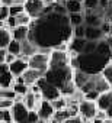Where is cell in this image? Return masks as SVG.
Masks as SVG:
<instances>
[{
	"label": "cell",
	"instance_id": "cell-1",
	"mask_svg": "<svg viewBox=\"0 0 112 123\" xmlns=\"http://www.w3.org/2000/svg\"><path fill=\"white\" fill-rule=\"evenodd\" d=\"M29 39L38 46L55 48L60 43L70 42L73 38V26L70 23L69 15H58L51 12L48 15L35 19L31 23Z\"/></svg>",
	"mask_w": 112,
	"mask_h": 123
},
{
	"label": "cell",
	"instance_id": "cell-2",
	"mask_svg": "<svg viewBox=\"0 0 112 123\" xmlns=\"http://www.w3.org/2000/svg\"><path fill=\"white\" fill-rule=\"evenodd\" d=\"M77 59H79V70L90 75L100 74L105 70V67L109 64V56L100 55L98 52L80 54L77 55Z\"/></svg>",
	"mask_w": 112,
	"mask_h": 123
},
{
	"label": "cell",
	"instance_id": "cell-3",
	"mask_svg": "<svg viewBox=\"0 0 112 123\" xmlns=\"http://www.w3.org/2000/svg\"><path fill=\"white\" fill-rule=\"evenodd\" d=\"M73 75H74V70L70 65H67V67H61V68H49L45 73V80L49 84L60 88V91H61V88L73 80Z\"/></svg>",
	"mask_w": 112,
	"mask_h": 123
},
{
	"label": "cell",
	"instance_id": "cell-4",
	"mask_svg": "<svg viewBox=\"0 0 112 123\" xmlns=\"http://www.w3.org/2000/svg\"><path fill=\"white\" fill-rule=\"evenodd\" d=\"M70 52L69 51H57L54 49L49 58V68H61L70 65Z\"/></svg>",
	"mask_w": 112,
	"mask_h": 123
},
{
	"label": "cell",
	"instance_id": "cell-5",
	"mask_svg": "<svg viewBox=\"0 0 112 123\" xmlns=\"http://www.w3.org/2000/svg\"><path fill=\"white\" fill-rule=\"evenodd\" d=\"M36 84H38V86H39V88H41V94H42L44 100L52 101V100H55V98H58L60 96H63V94H61V91H60V88H57L55 86L49 84V83L45 80V77H44V78H41Z\"/></svg>",
	"mask_w": 112,
	"mask_h": 123
},
{
	"label": "cell",
	"instance_id": "cell-6",
	"mask_svg": "<svg viewBox=\"0 0 112 123\" xmlns=\"http://www.w3.org/2000/svg\"><path fill=\"white\" fill-rule=\"evenodd\" d=\"M99 107L96 104V101H90V100H83L79 103V114L86 120V122H92L96 117Z\"/></svg>",
	"mask_w": 112,
	"mask_h": 123
},
{
	"label": "cell",
	"instance_id": "cell-7",
	"mask_svg": "<svg viewBox=\"0 0 112 123\" xmlns=\"http://www.w3.org/2000/svg\"><path fill=\"white\" fill-rule=\"evenodd\" d=\"M49 58L48 55H44L41 52H36L35 55H32L28 62H29V68H34V70H39V71H44L47 73L49 70Z\"/></svg>",
	"mask_w": 112,
	"mask_h": 123
},
{
	"label": "cell",
	"instance_id": "cell-8",
	"mask_svg": "<svg viewBox=\"0 0 112 123\" xmlns=\"http://www.w3.org/2000/svg\"><path fill=\"white\" fill-rule=\"evenodd\" d=\"M45 3L44 0H26L25 3V12L35 20V19H39L42 15H44V10H45Z\"/></svg>",
	"mask_w": 112,
	"mask_h": 123
},
{
	"label": "cell",
	"instance_id": "cell-9",
	"mask_svg": "<svg viewBox=\"0 0 112 123\" xmlns=\"http://www.w3.org/2000/svg\"><path fill=\"white\" fill-rule=\"evenodd\" d=\"M10 110H12L15 123H28L29 111H31V110L26 107V104H25L23 101H21V103H16V101H15V106H13Z\"/></svg>",
	"mask_w": 112,
	"mask_h": 123
},
{
	"label": "cell",
	"instance_id": "cell-10",
	"mask_svg": "<svg viewBox=\"0 0 112 123\" xmlns=\"http://www.w3.org/2000/svg\"><path fill=\"white\" fill-rule=\"evenodd\" d=\"M15 83V75L10 73L7 64H0V87L2 88H12Z\"/></svg>",
	"mask_w": 112,
	"mask_h": 123
},
{
	"label": "cell",
	"instance_id": "cell-11",
	"mask_svg": "<svg viewBox=\"0 0 112 123\" xmlns=\"http://www.w3.org/2000/svg\"><path fill=\"white\" fill-rule=\"evenodd\" d=\"M29 68V62H28V59L26 58H22V56H18L12 64H9V70L10 73L16 77H21L23 75V73Z\"/></svg>",
	"mask_w": 112,
	"mask_h": 123
},
{
	"label": "cell",
	"instance_id": "cell-12",
	"mask_svg": "<svg viewBox=\"0 0 112 123\" xmlns=\"http://www.w3.org/2000/svg\"><path fill=\"white\" fill-rule=\"evenodd\" d=\"M45 77V73L44 71H39V70H34V68H28L25 73H23V75H22V78H23V81H25V84L26 86H34V84H36L41 78H44Z\"/></svg>",
	"mask_w": 112,
	"mask_h": 123
},
{
	"label": "cell",
	"instance_id": "cell-13",
	"mask_svg": "<svg viewBox=\"0 0 112 123\" xmlns=\"http://www.w3.org/2000/svg\"><path fill=\"white\" fill-rule=\"evenodd\" d=\"M87 43V39L86 38H71L70 42H69V52L70 54H76V55H80L84 52V46Z\"/></svg>",
	"mask_w": 112,
	"mask_h": 123
},
{
	"label": "cell",
	"instance_id": "cell-14",
	"mask_svg": "<svg viewBox=\"0 0 112 123\" xmlns=\"http://www.w3.org/2000/svg\"><path fill=\"white\" fill-rule=\"evenodd\" d=\"M36 111H38L41 120H48V122H51V119H52V116H54V113H55V109L52 107L51 101L44 100V101L41 103V106L38 107Z\"/></svg>",
	"mask_w": 112,
	"mask_h": 123
},
{
	"label": "cell",
	"instance_id": "cell-15",
	"mask_svg": "<svg viewBox=\"0 0 112 123\" xmlns=\"http://www.w3.org/2000/svg\"><path fill=\"white\" fill-rule=\"evenodd\" d=\"M10 32H12L13 39H16V41H19V42H23V41L29 39L31 28H29V26H16V28L12 29Z\"/></svg>",
	"mask_w": 112,
	"mask_h": 123
},
{
	"label": "cell",
	"instance_id": "cell-16",
	"mask_svg": "<svg viewBox=\"0 0 112 123\" xmlns=\"http://www.w3.org/2000/svg\"><path fill=\"white\" fill-rule=\"evenodd\" d=\"M36 52H38V46H36L31 39H26V41L22 42V54H21L22 58L29 59V58H31L32 55H35Z\"/></svg>",
	"mask_w": 112,
	"mask_h": 123
},
{
	"label": "cell",
	"instance_id": "cell-17",
	"mask_svg": "<svg viewBox=\"0 0 112 123\" xmlns=\"http://www.w3.org/2000/svg\"><path fill=\"white\" fill-rule=\"evenodd\" d=\"M84 38L87 41H100L105 38V33L102 32L100 28H93V26H86V35Z\"/></svg>",
	"mask_w": 112,
	"mask_h": 123
},
{
	"label": "cell",
	"instance_id": "cell-18",
	"mask_svg": "<svg viewBox=\"0 0 112 123\" xmlns=\"http://www.w3.org/2000/svg\"><path fill=\"white\" fill-rule=\"evenodd\" d=\"M111 103H112V90H109L106 93H102L99 96V98L96 100V104H98L99 110H105V111L108 110V107L111 106Z\"/></svg>",
	"mask_w": 112,
	"mask_h": 123
},
{
	"label": "cell",
	"instance_id": "cell-19",
	"mask_svg": "<svg viewBox=\"0 0 112 123\" xmlns=\"http://www.w3.org/2000/svg\"><path fill=\"white\" fill-rule=\"evenodd\" d=\"M90 74H86V73H83L82 70H74V75H73V80H74V83H76V86H77V88L79 90H82L83 87H84V84L90 80Z\"/></svg>",
	"mask_w": 112,
	"mask_h": 123
},
{
	"label": "cell",
	"instance_id": "cell-20",
	"mask_svg": "<svg viewBox=\"0 0 112 123\" xmlns=\"http://www.w3.org/2000/svg\"><path fill=\"white\" fill-rule=\"evenodd\" d=\"M66 7L69 13H80L84 12V5L83 0H67L66 2Z\"/></svg>",
	"mask_w": 112,
	"mask_h": 123
},
{
	"label": "cell",
	"instance_id": "cell-21",
	"mask_svg": "<svg viewBox=\"0 0 112 123\" xmlns=\"http://www.w3.org/2000/svg\"><path fill=\"white\" fill-rule=\"evenodd\" d=\"M12 41H13L12 32L7 28L2 26V28H0V48H7Z\"/></svg>",
	"mask_w": 112,
	"mask_h": 123
},
{
	"label": "cell",
	"instance_id": "cell-22",
	"mask_svg": "<svg viewBox=\"0 0 112 123\" xmlns=\"http://www.w3.org/2000/svg\"><path fill=\"white\" fill-rule=\"evenodd\" d=\"M96 52L100 54V55H105V56H109L112 55V48L108 45V42L105 39H100L98 41V46H96Z\"/></svg>",
	"mask_w": 112,
	"mask_h": 123
},
{
	"label": "cell",
	"instance_id": "cell-23",
	"mask_svg": "<svg viewBox=\"0 0 112 123\" xmlns=\"http://www.w3.org/2000/svg\"><path fill=\"white\" fill-rule=\"evenodd\" d=\"M51 104H52V107H54L55 110H64V109L69 107V98H67L66 96H60L58 98L52 100Z\"/></svg>",
	"mask_w": 112,
	"mask_h": 123
},
{
	"label": "cell",
	"instance_id": "cell-24",
	"mask_svg": "<svg viewBox=\"0 0 112 123\" xmlns=\"http://www.w3.org/2000/svg\"><path fill=\"white\" fill-rule=\"evenodd\" d=\"M69 19H70V23L71 26H79V25H83L84 23V12H80V13H69Z\"/></svg>",
	"mask_w": 112,
	"mask_h": 123
},
{
	"label": "cell",
	"instance_id": "cell-25",
	"mask_svg": "<svg viewBox=\"0 0 112 123\" xmlns=\"http://www.w3.org/2000/svg\"><path fill=\"white\" fill-rule=\"evenodd\" d=\"M6 49H7L10 54H13V55L21 56V54H22V42H19V41L13 39V41L9 43V46H7Z\"/></svg>",
	"mask_w": 112,
	"mask_h": 123
},
{
	"label": "cell",
	"instance_id": "cell-26",
	"mask_svg": "<svg viewBox=\"0 0 112 123\" xmlns=\"http://www.w3.org/2000/svg\"><path fill=\"white\" fill-rule=\"evenodd\" d=\"M16 19H18L19 26H31V23L34 22V19H32L26 12H22L21 15H18V16H16Z\"/></svg>",
	"mask_w": 112,
	"mask_h": 123
},
{
	"label": "cell",
	"instance_id": "cell-27",
	"mask_svg": "<svg viewBox=\"0 0 112 123\" xmlns=\"http://www.w3.org/2000/svg\"><path fill=\"white\" fill-rule=\"evenodd\" d=\"M12 88L16 91V94H19V96H26L28 93H29V86H26L25 83H13V86H12Z\"/></svg>",
	"mask_w": 112,
	"mask_h": 123
},
{
	"label": "cell",
	"instance_id": "cell-28",
	"mask_svg": "<svg viewBox=\"0 0 112 123\" xmlns=\"http://www.w3.org/2000/svg\"><path fill=\"white\" fill-rule=\"evenodd\" d=\"M0 123H15L12 110H0Z\"/></svg>",
	"mask_w": 112,
	"mask_h": 123
},
{
	"label": "cell",
	"instance_id": "cell-29",
	"mask_svg": "<svg viewBox=\"0 0 112 123\" xmlns=\"http://www.w3.org/2000/svg\"><path fill=\"white\" fill-rule=\"evenodd\" d=\"M84 12H93L99 7V0H83Z\"/></svg>",
	"mask_w": 112,
	"mask_h": 123
},
{
	"label": "cell",
	"instance_id": "cell-30",
	"mask_svg": "<svg viewBox=\"0 0 112 123\" xmlns=\"http://www.w3.org/2000/svg\"><path fill=\"white\" fill-rule=\"evenodd\" d=\"M16 91L13 88H2V91H0V97L2 98H9V100H15L16 98Z\"/></svg>",
	"mask_w": 112,
	"mask_h": 123
},
{
	"label": "cell",
	"instance_id": "cell-31",
	"mask_svg": "<svg viewBox=\"0 0 112 123\" xmlns=\"http://www.w3.org/2000/svg\"><path fill=\"white\" fill-rule=\"evenodd\" d=\"M9 18H10V6L2 3V6H0V19H2V22H6Z\"/></svg>",
	"mask_w": 112,
	"mask_h": 123
},
{
	"label": "cell",
	"instance_id": "cell-32",
	"mask_svg": "<svg viewBox=\"0 0 112 123\" xmlns=\"http://www.w3.org/2000/svg\"><path fill=\"white\" fill-rule=\"evenodd\" d=\"M84 35H86V25L84 23L73 28V36L74 38H84Z\"/></svg>",
	"mask_w": 112,
	"mask_h": 123
},
{
	"label": "cell",
	"instance_id": "cell-33",
	"mask_svg": "<svg viewBox=\"0 0 112 123\" xmlns=\"http://www.w3.org/2000/svg\"><path fill=\"white\" fill-rule=\"evenodd\" d=\"M102 75L108 80V83H109L111 87H112V61H109V64L105 67V70L102 71Z\"/></svg>",
	"mask_w": 112,
	"mask_h": 123
},
{
	"label": "cell",
	"instance_id": "cell-34",
	"mask_svg": "<svg viewBox=\"0 0 112 123\" xmlns=\"http://www.w3.org/2000/svg\"><path fill=\"white\" fill-rule=\"evenodd\" d=\"M15 106V100H9V98H2L0 100V110H9Z\"/></svg>",
	"mask_w": 112,
	"mask_h": 123
},
{
	"label": "cell",
	"instance_id": "cell-35",
	"mask_svg": "<svg viewBox=\"0 0 112 123\" xmlns=\"http://www.w3.org/2000/svg\"><path fill=\"white\" fill-rule=\"evenodd\" d=\"M10 6V16H18L22 12H25V6L22 5H9Z\"/></svg>",
	"mask_w": 112,
	"mask_h": 123
},
{
	"label": "cell",
	"instance_id": "cell-36",
	"mask_svg": "<svg viewBox=\"0 0 112 123\" xmlns=\"http://www.w3.org/2000/svg\"><path fill=\"white\" fill-rule=\"evenodd\" d=\"M96 46H98V42H96V41H87V43H86V46H84V52H83V54L96 52Z\"/></svg>",
	"mask_w": 112,
	"mask_h": 123
},
{
	"label": "cell",
	"instance_id": "cell-37",
	"mask_svg": "<svg viewBox=\"0 0 112 123\" xmlns=\"http://www.w3.org/2000/svg\"><path fill=\"white\" fill-rule=\"evenodd\" d=\"M63 123H87V122H86L80 114H79V116H71V117H69V119H67V120H64Z\"/></svg>",
	"mask_w": 112,
	"mask_h": 123
},
{
	"label": "cell",
	"instance_id": "cell-38",
	"mask_svg": "<svg viewBox=\"0 0 112 123\" xmlns=\"http://www.w3.org/2000/svg\"><path fill=\"white\" fill-rule=\"evenodd\" d=\"M99 93L98 91H89V93H84V98L86 100H90V101H96L99 98Z\"/></svg>",
	"mask_w": 112,
	"mask_h": 123
},
{
	"label": "cell",
	"instance_id": "cell-39",
	"mask_svg": "<svg viewBox=\"0 0 112 123\" xmlns=\"http://www.w3.org/2000/svg\"><path fill=\"white\" fill-rule=\"evenodd\" d=\"M105 20L112 23V0H109V6H108V9L105 12Z\"/></svg>",
	"mask_w": 112,
	"mask_h": 123
},
{
	"label": "cell",
	"instance_id": "cell-40",
	"mask_svg": "<svg viewBox=\"0 0 112 123\" xmlns=\"http://www.w3.org/2000/svg\"><path fill=\"white\" fill-rule=\"evenodd\" d=\"M95 119L105 120V119H108V114H106V111H105V110H98V113H96V117H95Z\"/></svg>",
	"mask_w": 112,
	"mask_h": 123
},
{
	"label": "cell",
	"instance_id": "cell-41",
	"mask_svg": "<svg viewBox=\"0 0 112 123\" xmlns=\"http://www.w3.org/2000/svg\"><path fill=\"white\" fill-rule=\"evenodd\" d=\"M6 55H7V49H6V48H0V64L5 62Z\"/></svg>",
	"mask_w": 112,
	"mask_h": 123
},
{
	"label": "cell",
	"instance_id": "cell-42",
	"mask_svg": "<svg viewBox=\"0 0 112 123\" xmlns=\"http://www.w3.org/2000/svg\"><path fill=\"white\" fill-rule=\"evenodd\" d=\"M106 42H108V45L112 48V35H105V38H103Z\"/></svg>",
	"mask_w": 112,
	"mask_h": 123
},
{
	"label": "cell",
	"instance_id": "cell-43",
	"mask_svg": "<svg viewBox=\"0 0 112 123\" xmlns=\"http://www.w3.org/2000/svg\"><path fill=\"white\" fill-rule=\"evenodd\" d=\"M103 123H112V119H111V117H108V119H105V120H103Z\"/></svg>",
	"mask_w": 112,
	"mask_h": 123
}]
</instances>
